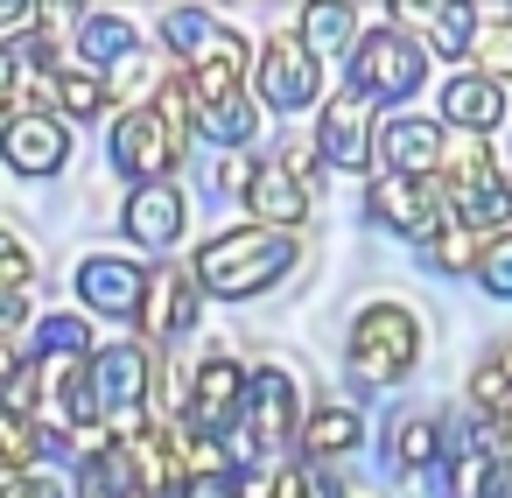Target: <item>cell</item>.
<instances>
[{
  "label": "cell",
  "mask_w": 512,
  "mask_h": 498,
  "mask_svg": "<svg viewBox=\"0 0 512 498\" xmlns=\"http://www.w3.org/2000/svg\"><path fill=\"white\" fill-rule=\"evenodd\" d=\"M295 267V239L288 232H267V225H246V232H225L197 253V281L211 295H260L267 281H281Z\"/></svg>",
  "instance_id": "cell-1"
},
{
  "label": "cell",
  "mask_w": 512,
  "mask_h": 498,
  "mask_svg": "<svg viewBox=\"0 0 512 498\" xmlns=\"http://www.w3.org/2000/svg\"><path fill=\"white\" fill-rule=\"evenodd\" d=\"M442 169H449V211H456V225L477 232V239H505L512 232V190H505L498 162L477 141H463V148H449Z\"/></svg>",
  "instance_id": "cell-2"
},
{
  "label": "cell",
  "mask_w": 512,
  "mask_h": 498,
  "mask_svg": "<svg viewBox=\"0 0 512 498\" xmlns=\"http://www.w3.org/2000/svg\"><path fill=\"white\" fill-rule=\"evenodd\" d=\"M421 358V323L400 309V302H372L358 323H351V372L372 379V386H393L407 379Z\"/></svg>",
  "instance_id": "cell-3"
},
{
  "label": "cell",
  "mask_w": 512,
  "mask_h": 498,
  "mask_svg": "<svg viewBox=\"0 0 512 498\" xmlns=\"http://www.w3.org/2000/svg\"><path fill=\"white\" fill-rule=\"evenodd\" d=\"M183 127L162 113V106H127L120 113V127H113V162L127 169V176H141V183H162L176 162H183Z\"/></svg>",
  "instance_id": "cell-4"
},
{
  "label": "cell",
  "mask_w": 512,
  "mask_h": 498,
  "mask_svg": "<svg viewBox=\"0 0 512 498\" xmlns=\"http://www.w3.org/2000/svg\"><path fill=\"white\" fill-rule=\"evenodd\" d=\"M351 78H358V99H407L421 85V43L400 29H372L351 43Z\"/></svg>",
  "instance_id": "cell-5"
},
{
  "label": "cell",
  "mask_w": 512,
  "mask_h": 498,
  "mask_svg": "<svg viewBox=\"0 0 512 498\" xmlns=\"http://www.w3.org/2000/svg\"><path fill=\"white\" fill-rule=\"evenodd\" d=\"M365 211L386 218V225L407 232V239H428L435 218H442V190H435V176H379V183L365 190Z\"/></svg>",
  "instance_id": "cell-6"
},
{
  "label": "cell",
  "mask_w": 512,
  "mask_h": 498,
  "mask_svg": "<svg viewBox=\"0 0 512 498\" xmlns=\"http://www.w3.org/2000/svg\"><path fill=\"white\" fill-rule=\"evenodd\" d=\"M260 99H274L281 113L316 99V57L302 36H267L260 43Z\"/></svg>",
  "instance_id": "cell-7"
},
{
  "label": "cell",
  "mask_w": 512,
  "mask_h": 498,
  "mask_svg": "<svg viewBox=\"0 0 512 498\" xmlns=\"http://www.w3.org/2000/svg\"><path fill=\"white\" fill-rule=\"evenodd\" d=\"M0 155H8V169H22V176H50V169H64L71 134L50 113H15L8 134H0Z\"/></svg>",
  "instance_id": "cell-8"
},
{
  "label": "cell",
  "mask_w": 512,
  "mask_h": 498,
  "mask_svg": "<svg viewBox=\"0 0 512 498\" xmlns=\"http://www.w3.org/2000/svg\"><path fill=\"white\" fill-rule=\"evenodd\" d=\"M316 141H323V155L337 162V169H365L372 162V99H358V92H344V99H330L323 106V127H316Z\"/></svg>",
  "instance_id": "cell-9"
},
{
  "label": "cell",
  "mask_w": 512,
  "mask_h": 498,
  "mask_svg": "<svg viewBox=\"0 0 512 498\" xmlns=\"http://www.w3.org/2000/svg\"><path fill=\"white\" fill-rule=\"evenodd\" d=\"M379 155H386V176H435L449 162V141H442L435 120H386Z\"/></svg>",
  "instance_id": "cell-10"
},
{
  "label": "cell",
  "mask_w": 512,
  "mask_h": 498,
  "mask_svg": "<svg viewBox=\"0 0 512 498\" xmlns=\"http://www.w3.org/2000/svg\"><path fill=\"white\" fill-rule=\"evenodd\" d=\"M78 288H85V302L106 309V316H141L148 267H134V260H120V253H99V260L78 267Z\"/></svg>",
  "instance_id": "cell-11"
},
{
  "label": "cell",
  "mask_w": 512,
  "mask_h": 498,
  "mask_svg": "<svg viewBox=\"0 0 512 498\" xmlns=\"http://www.w3.org/2000/svg\"><path fill=\"white\" fill-rule=\"evenodd\" d=\"M246 372L232 365V358H204L197 365V386H190V428H204V435H218L239 407H246Z\"/></svg>",
  "instance_id": "cell-12"
},
{
  "label": "cell",
  "mask_w": 512,
  "mask_h": 498,
  "mask_svg": "<svg viewBox=\"0 0 512 498\" xmlns=\"http://www.w3.org/2000/svg\"><path fill=\"white\" fill-rule=\"evenodd\" d=\"M239 78H246V50H239L232 29H218V36L190 57V99H197V106H225V99H239Z\"/></svg>",
  "instance_id": "cell-13"
},
{
  "label": "cell",
  "mask_w": 512,
  "mask_h": 498,
  "mask_svg": "<svg viewBox=\"0 0 512 498\" xmlns=\"http://www.w3.org/2000/svg\"><path fill=\"white\" fill-rule=\"evenodd\" d=\"M127 239H141V246H176L183 239V190L176 183H141L134 197H127Z\"/></svg>",
  "instance_id": "cell-14"
},
{
  "label": "cell",
  "mask_w": 512,
  "mask_h": 498,
  "mask_svg": "<svg viewBox=\"0 0 512 498\" xmlns=\"http://www.w3.org/2000/svg\"><path fill=\"white\" fill-rule=\"evenodd\" d=\"M246 211L267 225V232H288V225H302V211H309V197H302V183L281 169V162H253V183H246Z\"/></svg>",
  "instance_id": "cell-15"
},
{
  "label": "cell",
  "mask_w": 512,
  "mask_h": 498,
  "mask_svg": "<svg viewBox=\"0 0 512 498\" xmlns=\"http://www.w3.org/2000/svg\"><path fill=\"white\" fill-rule=\"evenodd\" d=\"M141 323L162 337V330H190L197 323V281L183 267H155L148 274V295H141Z\"/></svg>",
  "instance_id": "cell-16"
},
{
  "label": "cell",
  "mask_w": 512,
  "mask_h": 498,
  "mask_svg": "<svg viewBox=\"0 0 512 498\" xmlns=\"http://www.w3.org/2000/svg\"><path fill=\"white\" fill-rule=\"evenodd\" d=\"M246 400H253V428H246V435L274 449V442L295 428V379H288L281 365H260L253 386H246Z\"/></svg>",
  "instance_id": "cell-17"
},
{
  "label": "cell",
  "mask_w": 512,
  "mask_h": 498,
  "mask_svg": "<svg viewBox=\"0 0 512 498\" xmlns=\"http://www.w3.org/2000/svg\"><path fill=\"white\" fill-rule=\"evenodd\" d=\"M442 120H449V127H470V134H491V127L505 120V99H498L491 78H456V85L442 92Z\"/></svg>",
  "instance_id": "cell-18"
},
{
  "label": "cell",
  "mask_w": 512,
  "mask_h": 498,
  "mask_svg": "<svg viewBox=\"0 0 512 498\" xmlns=\"http://www.w3.org/2000/svg\"><path fill=\"white\" fill-rule=\"evenodd\" d=\"M78 50H85L92 64H127L141 43H134V29H127L120 15H85V29H78Z\"/></svg>",
  "instance_id": "cell-19"
},
{
  "label": "cell",
  "mask_w": 512,
  "mask_h": 498,
  "mask_svg": "<svg viewBox=\"0 0 512 498\" xmlns=\"http://www.w3.org/2000/svg\"><path fill=\"white\" fill-rule=\"evenodd\" d=\"M400 22H428L442 57H456V50H470V43H477V36H470L477 8H414V0H407V8H400Z\"/></svg>",
  "instance_id": "cell-20"
},
{
  "label": "cell",
  "mask_w": 512,
  "mask_h": 498,
  "mask_svg": "<svg viewBox=\"0 0 512 498\" xmlns=\"http://www.w3.org/2000/svg\"><path fill=\"white\" fill-rule=\"evenodd\" d=\"M393 463H400V470H428V463H442V428H435L428 414H407V421L393 428Z\"/></svg>",
  "instance_id": "cell-21"
},
{
  "label": "cell",
  "mask_w": 512,
  "mask_h": 498,
  "mask_svg": "<svg viewBox=\"0 0 512 498\" xmlns=\"http://www.w3.org/2000/svg\"><path fill=\"white\" fill-rule=\"evenodd\" d=\"M302 442H309V456H337V449L358 442V414H351V407H323V414H309Z\"/></svg>",
  "instance_id": "cell-22"
},
{
  "label": "cell",
  "mask_w": 512,
  "mask_h": 498,
  "mask_svg": "<svg viewBox=\"0 0 512 498\" xmlns=\"http://www.w3.org/2000/svg\"><path fill=\"white\" fill-rule=\"evenodd\" d=\"M50 92H57V106H64L71 120L106 113V85H99V78H85V71H57V78H50Z\"/></svg>",
  "instance_id": "cell-23"
},
{
  "label": "cell",
  "mask_w": 512,
  "mask_h": 498,
  "mask_svg": "<svg viewBox=\"0 0 512 498\" xmlns=\"http://www.w3.org/2000/svg\"><path fill=\"white\" fill-rule=\"evenodd\" d=\"M428 267H442V274L484 267V239H477V232H463V225H449L442 239H428Z\"/></svg>",
  "instance_id": "cell-24"
},
{
  "label": "cell",
  "mask_w": 512,
  "mask_h": 498,
  "mask_svg": "<svg viewBox=\"0 0 512 498\" xmlns=\"http://www.w3.org/2000/svg\"><path fill=\"white\" fill-rule=\"evenodd\" d=\"M351 22H358L351 8H330V0H316V8H302V29H309L302 43H316V50H344V43H351Z\"/></svg>",
  "instance_id": "cell-25"
},
{
  "label": "cell",
  "mask_w": 512,
  "mask_h": 498,
  "mask_svg": "<svg viewBox=\"0 0 512 498\" xmlns=\"http://www.w3.org/2000/svg\"><path fill=\"white\" fill-rule=\"evenodd\" d=\"M197 127H204L211 141L239 148V141L253 134V106H246V99H225V106H197Z\"/></svg>",
  "instance_id": "cell-26"
},
{
  "label": "cell",
  "mask_w": 512,
  "mask_h": 498,
  "mask_svg": "<svg viewBox=\"0 0 512 498\" xmlns=\"http://www.w3.org/2000/svg\"><path fill=\"white\" fill-rule=\"evenodd\" d=\"M477 400H484V407H512V337L477 365Z\"/></svg>",
  "instance_id": "cell-27"
},
{
  "label": "cell",
  "mask_w": 512,
  "mask_h": 498,
  "mask_svg": "<svg viewBox=\"0 0 512 498\" xmlns=\"http://www.w3.org/2000/svg\"><path fill=\"white\" fill-rule=\"evenodd\" d=\"M29 456H36V428L0 407V463H29Z\"/></svg>",
  "instance_id": "cell-28"
},
{
  "label": "cell",
  "mask_w": 512,
  "mask_h": 498,
  "mask_svg": "<svg viewBox=\"0 0 512 498\" xmlns=\"http://www.w3.org/2000/svg\"><path fill=\"white\" fill-rule=\"evenodd\" d=\"M274 498H344V491H337V484H323L309 463H295V470H281V477H274Z\"/></svg>",
  "instance_id": "cell-29"
},
{
  "label": "cell",
  "mask_w": 512,
  "mask_h": 498,
  "mask_svg": "<svg viewBox=\"0 0 512 498\" xmlns=\"http://www.w3.org/2000/svg\"><path fill=\"white\" fill-rule=\"evenodd\" d=\"M22 281H29V253H22L15 232H0V295H15Z\"/></svg>",
  "instance_id": "cell-30"
},
{
  "label": "cell",
  "mask_w": 512,
  "mask_h": 498,
  "mask_svg": "<svg viewBox=\"0 0 512 498\" xmlns=\"http://www.w3.org/2000/svg\"><path fill=\"white\" fill-rule=\"evenodd\" d=\"M484 288H491V295H512V239H491V253H484Z\"/></svg>",
  "instance_id": "cell-31"
},
{
  "label": "cell",
  "mask_w": 512,
  "mask_h": 498,
  "mask_svg": "<svg viewBox=\"0 0 512 498\" xmlns=\"http://www.w3.org/2000/svg\"><path fill=\"white\" fill-rule=\"evenodd\" d=\"M232 491H239V498H274V477H260V470H232Z\"/></svg>",
  "instance_id": "cell-32"
},
{
  "label": "cell",
  "mask_w": 512,
  "mask_h": 498,
  "mask_svg": "<svg viewBox=\"0 0 512 498\" xmlns=\"http://www.w3.org/2000/svg\"><path fill=\"white\" fill-rule=\"evenodd\" d=\"M8 106H15V57L0 50V113H8Z\"/></svg>",
  "instance_id": "cell-33"
},
{
  "label": "cell",
  "mask_w": 512,
  "mask_h": 498,
  "mask_svg": "<svg viewBox=\"0 0 512 498\" xmlns=\"http://www.w3.org/2000/svg\"><path fill=\"white\" fill-rule=\"evenodd\" d=\"M15 22H36L29 0H0V29H15Z\"/></svg>",
  "instance_id": "cell-34"
},
{
  "label": "cell",
  "mask_w": 512,
  "mask_h": 498,
  "mask_svg": "<svg viewBox=\"0 0 512 498\" xmlns=\"http://www.w3.org/2000/svg\"><path fill=\"white\" fill-rule=\"evenodd\" d=\"M15 323H22V295H0V337H8Z\"/></svg>",
  "instance_id": "cell-35"
},
{
  "label": "cell",
  "mask_w": 512,
  "mask_h": 498,
  "mask_svg": "<svg viewBox=\"0 0 512 498\" xmlns=\"http://www.w3.org/2000/svg\"><path fill=\"white\" fill-rule=\"evenodd\" d=\"M0 393H8V379H0Z\"/></svg>",
  "instance_id": "cell-36"
}]
</instances>
